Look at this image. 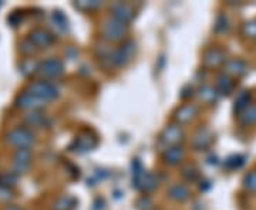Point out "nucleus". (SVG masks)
Segmentation results:
<instances>
[{
	"label": "nucleus",
	"mask_w": 256,
	"mask_h": 210,
	"mask_svg": "<svg viewBox=\"0 0 256 210\" xmlns=\"http://www.w3.org/2000/svg\"><path fill=\"white\" fill-rule=\"evenodd\" d=\"M158 185V179L156 175L150 174L144 171L142 165L140 164V161L136 159L132 162V186L141 191V192H152Z\"/></svg>",
	"instance_id": "1"
},
{
	"label": "nucleus",
	"mask_w": 256,
	"mask_h": 210,
	"mask_svg": "<svg viewBox=\"0 0 256 210\" xmlns=\"http://www.w3.org/2000/svg\"><path fill=\"white\" fill-rule=\"evenodd\" d=\"M101 36L107 41H121L128 34V24L118 21L116 18L108 17L101 23Z\"/></svg>",
	"instance_id": "2"
},
{
	"label": "nucleus",
	"mask_w": 256,
	"mask_h": 210,
	"mask_svg": "<svg viewBox=\"0 0 256 210\" xmlns=\"http://www.w3.org/2000/svg\"><path fill=\"white\" fill-rule=\"evenodd\" d=\"M28 91L32 92L33 95H36L37 98L43 100L44 102L48 101H54L60 97V88L58 85L53 81L48 80H37L28 84Z\"/></svg>",
	"instance_id": "3"
},
{
	"label": "nucleus",
	"mask_w": 256,
	"mask_h": 210,
	"mask_svg": "<svg viewBox=\"0 0 256 210\" xmlns=\"http://www.w3.org/2000/svg\"><path fill=\"white\" fill-rule=\"evenodd\" d=\"M6 141L10 145L16 148H30L36 142V135L34 132L28 127H18V128L10 129L6 134Z\"/></svg>",
	"instance_id": "4"
},
{
	"label": "nucleus",
	"mask_w": 256,
	"mask_h": 210,
	"mask_svg": "<svg viewBox=\"0 0 256 210\" xmlns=\"http://www.w3.org/2000/svg\"><path fill=\"white\" fill-rule=\"evenodd\" d=\"M37 74H40L44 80H54L64 74V63L57 57H48L40 61L37 65Z\"/></svg>",
	"instance_id": "5"
},
{
	"label": "nucleus",
	"mask_w": 256,
	"mask_h": 210,
	"mask_svg": "<svg viewBox=\"0 0 256 210\" xmlns=\"http://www.w3.org/2000/svg\"><path fill=\"white\" fill-rule=\"evenodd\" d=\"M136 54V43L132 40H124L121 46L114 48L111 57V65L114 67H126L132 60Z\"/></svg>",
	"instance_id": "6"
},
{
	"label": "nucleus",
	"mask_w": 256,
	"mask_h": 210,
	"mask_svg": "<svg viewBox=\"0 0 256 210\" xmlns=\"http://www.w3.org/2000/svg\"><path fill=\"white\" fill-rule=\"evenodd\" d=\"M32 149L30 148H18L13 156V169L18 175L26 174L32 165Z\"/></svg>",
	"instance_id": "7"
},
{
	"label": "nucleus",
	"mask_w": 256,
	"mask_h": 210,
	"mask_svg": "<svg viewBox=\"0 0 256 210\" xmlns=\"http://www.w3.org/2000/svg\"><path fill=\"white\" fill-rule=\"evenodd\" d=\"M14 104H16V107L23 108V110L40 111V108H43L47 102H44L43 100H40V98H37L36 95H33L32 92H28V90H26V91L20 92L18 97H16Z\"/></svg>",
	"instance_id": "8"
},
{
	"label": "nucleus",
	"mask_w": 256,
	"mask_h": 210,
	"mask_svg": "<svg viewBox=\"0 0 256 210\" xmlns=\"http://www.w3.org/2000/svg\"><path fill=\"white\" fill-rule=\"evenodd\" d=\"M185 137V132L181 125L178 124H171L168 127H165L162 134H161V141L164 142L165 145L168 146H175L180 145L184 141Z\"/></svg>",
	"instance_id": "9"
},
{
	"label": "nucleus",
	"mask_w": 256,
	"mask_h": 210,
	"mask_svg": "<svg viewBox=\"0 0 256 210\" xmlns=\"http://www.w3.org/2000/svg\"><path fill=\"white\" fill-rule=\"evenodd\" d=\"M28 40L37 46V48H46L54 43V34L46 28H34L28 33Z\"/></svg>",
	"instance_id": "10"
},
{
	"label": "nucleus",
	"mask_w": 256,
	"mask_h": 210,
	"mask_svg": "<svg viewBox=\"0 0 256 210\" xmlns=\"http://www.w3.org/2000/svg\"><path fill=\"white\" fill-rule=\"evenodd\" d=\"M110 13L111 17L118 20V21H122L128 24L132 18H134V14H136V10L132 9L130 4L127 3H112L110 6Z\"/></svg>",
	"instance_id": "11"
},
{
	"label": "nucleus",
	"mask_w": 256,
	"mask_h": 210,
	"mask_svg": "<svg viewBox=\"0 0 256 210\" xmlns=\"http://www.w3.org/2000/svg\"><path fill=\"white\" fill-rule=\"evenodd\" d=\"M96 145H97V137L94 134L87 132V134H82V135L74 138L73 144L70 145V149L78 152V154H84V152L92 151V148H96Z\"/></svg>",
	"instance_id": "12"
},
{
	"label": "nucleus",
	"mask_w": 256,
	"mask_h": 210,
	"mask_svg": "<svg viewBox=\"0 0 256 210\" xmlns=\"http://www.w3.org/2000/svg\"><path fill=\"white\" fill-rule=\"evenodd\" d=\"M200 112V107L196 104H185V105H181L178 110L175 111L174 119L175 124L181 125V124H188L191 122L192 119L196 118Z\"/></svg>",
	"instance_id": "13"
},
{
	"label": "nucleus",
	"mask_w": 256,
	"mask_h": 210,
	"mask_svg": "<svg viewBox=\"0 0 256 210\" xmlns=\"http://www.w3.org/2000/svg\"><path fill=\"white\" fill-rule=\"evenodd\" d=\"M224 73L235 78V77H244L248 73V64L242 58H228L224 64Z\"/></svg>",
	"instance_id": "14"
},
{
	"label": "nucleus",
	"mask_w": 256,
	"mask_h": 210,
	"mask_svg": "<svg viewBox=\"0 0 256 210\" xmlns=\"http://www.w3.org/2000/svg\"><path fill=\"white\" fill-rule=\"evenodd\" d=\"M212 141H214L212 132L206 127H201L200 129H196V132L194 134V137L191 139V145L195 151H204V149L210 148Z\"/></svg>",
	"instance_id": "15"
},
{
	"label": "nucleus",
	"mask_w": 256,
	"mask_h": 210,
	"mask_svg": "<svg viewBox=\"0 0 256 210\" xmlns=\"http://www.w3.org/2000/svg\"><path fill=\"white\" fill-rule=\"evenodd\" d=\"M226 54L224 50L220 48H210L205 54H204V65L208 68H216L220 65L225 64L226 61Z\"/></svg>",
	"instance_id": "16"
},
{
	"label": "nucleus",
	"mask_w": 256,
	"mask_h": 210,
	"mask_svg": "<svg viewBox=\"0 0 256 210\" xmlns=\"http://www.w3.org/2000/svg\"><path fill=\"white\" fill-rule=\"evenodd\" d=\"M185 149L184 146L181 145H175V146H168L165 149V152L162 154V159H164L165 164L171 165V166H176L182 162L185 159Z\"/></svg>",
	"instance_id": "17"
},
{
	"label": "nucleus",
	"mask_w": 256,
	"mask_h": 210,
	"mask_svg": "<svg viewBox=\"0 0 256 210\" xmlns=\"http://www.w3.org/2000/svg\"><path fill=\"white\" fill-rule=\"evenodd\" d=\"M24 122L28 124V127L33 128H44L50 127V119L46 114H43L42 111H30L28 115L24 117Z\"/></svg>",
	"instance_id": "18"
},
{
	"label": "nucleus",
	"mask_w": 256,
	"mask_h": 210,
	"mask_svg": "<svg viewBox=\"0 0 256 210\" xmlns=\"http://www.w3.org/2000/svg\"><path fill=\"white\" fill-rule=\"evenodd\" d=\"M168 196H170V199L175 202H185L190 199L191 191H190L188 185H185V183H174L168 189Z\"/></svg>",
	"instance_id": "19"
},
{
	"label": "nucleus",
	"mask_w": 256,
	"mask_h": 210,
	"mask_svg": "<svg viewBox=\"0 0 256 210\" xmlns=\"http://www.w3.org/2000/svg\"><path fill=\"white\" fill-rule=\"evenodd\" d=\"M216 91L220 92V95H229L230 92L235 90V81L232 77H229L225 73L220 74L216 77Z\"/></svg>",
	"instance_id": "20"
},
{
	"label": "nucleus",
	"mask_w": 256,
	"mask_h": 210,
	"mask_svg": "<svg viewBox=\"0 0 256 210\" xmlns=\"http://www.w3.org/2000/svg\"><path fill=\"white\" fill-rule=\"evenodd\" d=\"M198 97L205 104H214L220 98V92L216 91V88H214L212 85H202L198 90Z\"/></svg>",
	"instance_id": "21"
},
{
	"label": "nucleus",
	"mask_w": 256,
	"mask_h": 210,
	"mask_svg": "<svg viewBox=\"0 0 256 210\" xmlns=\"http://www.w3.org/2000/svg\"><path fill=\"white\" fill-rule=\"evenodd\" d=\"M238 122L244 127H249L256 124V105L250 104L246 110H244L238 114Z\"/></svg>",
	"instance_id": "22"
},
{
	"label": "nucleus",
	"mask_w": 256,
	"mask_h": 210,
	"mask_svg": "<svg viewBox=\"0 0 256 210\" xmlns=\"http://www.w3.org/2000/svg\"><path fill=\"white\" fill-rule=\"evenodd\" d=\"M250 101H252V95L249 91H242L239 92L235 98V105H234V110L236 114H240L244 110H246L248 107L250 105Z\"/></svg>",
	"instance_id": "23"
},
{
	"label": "nucleus",
	"mask_w": 256,
	"mask_h": 210,
	"mask_svg": "<svg viewBox=\"0 0 256 210\" xmlns=\"http://www.w3.org/2000/svg\"><path fill=\"white\" fill-rule=\"evenodd\" d=\"M52 21H53V26L60 31H68V20L64 16L62 11L56 10L52 13Z\"/></svg>",
	"instance_id": "24"
},
{
	"label": "nucleus",
	"mask_w": 256,
	"mask_h": 210,
	"mask_svg": "<svg viewBox=\"0 0 256 210\" xmlns=\"http://www.w3.org/2000/svg\"><path fill=\"white\" fill-rule=\"evenodd\" d=\"M77 205V201L72 196H63L54 203V210H73Z\"/></svg>",
	"instance_id": "25"
},
{
	"label": "nucleus",
	"mask_w": 256,
	"mask_h": 210,
	"mask_svg": "<svg viewBox=\"0 0 256 210\" xmlns=\"http://www.w3.org/2000/svg\"><path fill=\"white\" fill-rule=\"evenodd\" d=\"M37 65H38L37 61L28 58V60L22 61V64L18 65V68H20V73L23 74L24 77H28L32 74H37Z\"/></svg>",
	"instance_id": "26"
},
{
	"label": "nucleus",
	"mask_w": 256,
	"mask_h": 210,
	"mask_svg": "<svg viewBox=\"0 0 256 210\" xmlns=\"http://www.w3.org/2000/svg\"><path fill=\"white\" fill-rule=\"evenodd\" d=\"M242 34L249 40H256V18L248 20L242 24Z\"/></svg>",
	"instance_id": "27"
},
{
	"label": "nucleus",
	"mask_w": 256,
	"mask_h": 210,
	"mask_svg": "<svg viewBox=\"0 0 256 210\" xmlns=\"http://www.w3.org/2000/svg\"><path fill=\"white\" fill-rule=\"evenodd\" d=\"M198 169H196V166L195 165H185L182 168V178L186 181V182H195L196 179H198Z\"/></svg>",
	"instance_id": "28"
},
{
	"label": "nucleus",
	"mask_w": 256,
	"mask_h": 210,
	"mask_svg": "<svg viewBox=\"0 0 256 210\" xmlns=\"http://www.w3.org/2000/svg\"><path fill=\"white\" fill-rule=\"evenodd\" d=\"M244 188L250 193H256V171H249L244 176Z\"/></svg>",
	"instance_id": "29"
},
{
	"label": "nucleus",
	"mask_w": 256,
	"mask_h": 210,
	"mask_svg": "<svg viewBox=\"0 0 256 210\" xmlns=\"http://www.w3.org/2000/svg\"><path fill=\"white\" fill-rule=\"evenodd\" d=\"M214 28H215V31H216V33H220V34H222V33H226V31L229 30L228 16H226V14H220V16L216 17V21H215V26H214Z\"/></svg>",
	"instance_id": "30"
},
{
	"label": "nucleus",
	"mask_w": 256,
	"mask_h": 210,
	"mask_svg": "<svg viewBox=\"0 0 256 210\" xmlns=\"http://www.w3.org/2000/svg\"><path fill=\"white\" fill-rule=\"evenodd\" d=\"M244 164H245V156L242 155H232L229 156L228 159L225 161V166H226L228 169H230V171L239 169Z\"/></svg>",
	"instance_id": "31"
},
{
	"label": "nucleus",
	"mask_w": 256,
	"mask_h": 210,
	"mask_svg": "<svg viewBox=\"0 0 256 210\" xmlns=\"http://www.w3.org/2000/svg\"><path fill=\"white\" fill-rule=\"evenodd\" d=\"M137 209L138 210H154V203L151 201V198L148 196H141L137 201Z\"/></svg>",
	"instance_id": "32"
},
{
	"label": "nucleus",
	"mask_w": 256,
	"mask_h": 210,
	"mask_svg": "<svg viewBox=\"0 0 256 210\" xmlns=\"http://www.w3.org/2000/svg\"><path fill=\"white\" fill-rule=\"evenodd\" d=\"M18 47H20V51L23 53V54H32V53H34L37 50V47L30 41V40H23L20 44H18Z\"/></svg>",
	"instance_id": "33"
},
{
	"label": "nucleus",
	"mask_w": 256,
	"mask_h": 210,
	"mask_svg": "<svg viewBox=\"0 0 256 210\" xmlns=\"http://www.w3.org/2000/svg\"><path fill=\"white\" fill-rule=\"evenodd\" d=\"M101 1H78L76 3V7L82 10H92L97 9V7H101Z\"/></svg>",
	"instance_id": "34"
},
{
	"label": "nucleus",
	"mask_w": 256,
	"mask_h": 210,
	"mask_svg": "<svg viewBox=\"0 0 256 210\" xmlns=\"http://www.w3.org/2000/svg\"><path fill=\"white\" fill-rule=\"evenodd\" d=\"M22 14L18 13V11H13L12 14H10L9 17H8V21H9V24L12 27H18V24L22 23Z\"/></svg>",
	"instance_id": "35"
},
{
	"label": "nucleus",
	"mask_w": 256,
	"mask_h": 210,
	"mask_svg": "<svg viewBox=\"0 0 256 210\" xmlns=\"http://www.w3.org/2000/svg\"><path fill=\"white\" fill-rule=\"evenodd\" d=\"M4 210H23L22 208H18V206H14V205H10V206H8Z\"/></svg>",
	"instance_id": "36"
},
{
	"label": "nucleus",
	"mask_w": 256,
	"mask_h": 210,
	"mask_svg": "<svg viewBox=\"0 0 256 210\" xmlns=\"http://www.w3.org/2000/svg\"><path fill=\"white\" fill-rule=\"evenodd\" d=\"M0 6H2V3H0Z\"/></svg>",
	"instance_id": "37"
}]
</instances>
